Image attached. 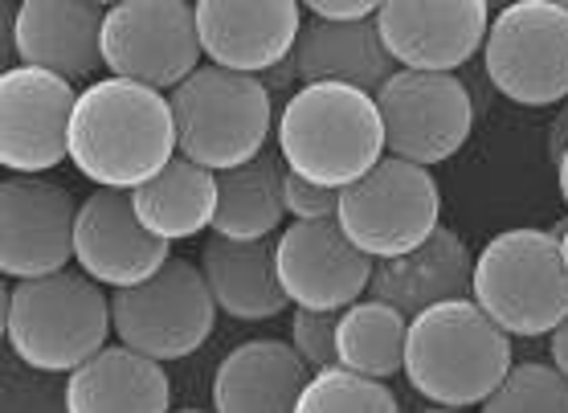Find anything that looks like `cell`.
<instances>
[{
    "label": "cell",
    "mask_w": 568,
    "mask_h": 413,
    "mask_svg": "<svg viewBox=\"0 0 568 413\" xmlns=\"http://www.w3.org/2000/svg\"><path fill=\"white\" fill-rule=\"evenodd\" d=\"M483 413H568V381L556 364L524 361L483 401Z\"/></svg>",
    "instance_id": "83f0119b"
},
{
    "label": "cell",
    "mask_w": 568,
    "mask_h": 413,
    "mask_svg": "<svg viewBox=\"0 0 568 413\" xmlns=\"http://www.w3.org/2000/svg\"><path fill=\"white\" fill-rule=\"evenodd\" d=\"M376 262L361 254L339 221H295L274 242V271L298 311H348L368 295Z\"/></svg>",
    "instance_id": "7c38bea8"
},
{
    "label": "cell",
    "mask_w": 568,
    "mask_h": 413,
    "mask_svg": "<svg viewBox=\"0 0 568 413\" xmlns=\"http://www.w3.org/2000/svg\"><path fill=\"white\" fill-rule=\"evenodd\" d=\"M74 262L78 271L111 291H131L148 283L172 262L169 242L143 230V221L131 209V193L94 189L78 205L74 225Z\"/></svg>",
    "instance_id": "e0dca14e"
},
{
    "label": "cell",
    "mask_w": 568,
    "mask_h": 413,
    "mask_svg": "<svg viewBox=\"0 0 568 413\" xmlns=\"http://www.w3.org/2000/svg\"><path fill=\"white\" fill-rule=\"evenodd\" d=\"M548 349H552V364H556V373L565 376L568 381V320L560 323V328H556L552 332V344H548Z\"/></svg>",
    "instance_id": "d6a6232c"
},
{
    "label": "cell",
    "mask_w": 568,
    "mask_h": 413,
    "mask_svg": "<svg viewBox=\"0 0 568 413\" xmlns=\"http://www.w3.org/2000/svg\"><path fill=\"white\" fill-rule=\"evenodd\" d=\"M172 413H205V410H172Z\"/></svg>",
    "instance_id": "8d00e7d4"
},
{
    "label": "cell",
    "mask_w": 568,
    "mask_h": 413,
    "mask_svg": "<svg viewBox=\"0 0 568 413\" xmlns=\"http://www.w3.org/2000/svg\"><path fill=\"white\" fill-rule=\"evenodd\" d=\"M405 340H409V320L381 299L364 295L361 303L339 311L336 356L339 369L348 373L373 376V381L405 373Z\"/></svg>",
    "instance_id": "484cf974"
},
{
    "label": "cell",
    "mask_w": 568,
    "mask_h": 413,
    "mask_svg": "<svg viewBox=\"0 0 568 413\" xmlns=\"http://www.w3.org/2000/svg\"><path fill=\"white\" fill-rule=\"evenodd\" d=\"M283 205H286V218H295V221H336L339 193L336 189H323V184L303 181V177H295V172H286Z\"/></svg>",
    "instance_id": "f546056e"
},
{
    "label": "cell",
    "mask_w": 568,
    "mask_h": 413,
    "mask_svg": "<svg viewBox=\"0 0 568 413\" xmlns=\"http://www.w3.org/2000/svg\"><path fill=\"white\" fill-rule=\"evenodd\" d=\"M376 29L397 70L454 74L487 46L491 9L483 0H388Z\"/></svg>",
    "instance_id": "5bb4252c"
},
{
    "label": "cell",
    "mask_w": 568,
    "mask_h": 413,
    "mask_svg": "<svg viewBox=\"0 0 568 413\" xmlns=\"http://www.w3.org/2000/svg\"><path fill=\"white\" fill-rule=\"evenodd\" d=\"M565 152H568V103H565V111L556 115L552 131H548V155L560 164V155H565Z\"/></svg>",
    "instance_id": "1f68e13d"
},
{
    "label": "cell",
    "mask_w": 568,
    "mask_h": 413,
    "mask_svg": "<svg viewBox=\"0 0 568 413\" xmlns=\"http://www.w3.org/2000/svg\"><path fill=\"white\" fill-rule=\"evenodd\" d=\"M373 0H307L303 13L315 17V21H327V26H356V21H376Z\"/></svg>",
    "instance_id": "4dcf8cb0"
},
{
    "label": "cell",
    "mask_w": 568,
    "mask_h": 413,
    "mask_svg": "<svg viewBox=\"0 0 568 413\" xmlns=\"http://www.w3.org/2000/svg\"><path fill=\"white\" fill-rule=\"evenodd\" d=\"M115 332L111 303L94 279L62 271L50 279L13 283L4 295V336L21 364L38 373H74L106 349Z\"/></svg>",
    "instance_id": "277c9868"
},
{
    "label": "cell",
    "mask_w": 568,
    "mask_h": 413,
    "mask_svg": "<svg viewBox=\"0 0 568 413\" xmlns=\"http://www.w3.org/2000/svg\"><path fill=\"white\" fill-rule=\"evenodd\" d=\"M283 160L262 152L242 169L217 172V218L213 233L230 242H266L286 218Z\"/></svg>",
    "instance_id": "d4e9b609"
},
{
    "label": "cell",
    "mask_w": 568,
    "mask_h": 413,
    "mask_svg": "<svg viewBox=\"0 0 568 413\" xmlns=\"http://www.w3.org/2000/svg\"><path fill=\"white\" fill-rule=\"evenodd\" d=\"M291 349L298 352V361L307 364L311 373H327V369H339V356H336V328H339V315L332 311H298L291 315Z\"/></svg>",
    "instance_id": "f1b7e54d"
},
{
    "label": "cell",
    "mask_w": 568,
    "mask_h": 413,
    "mask_svg": "<svg viewBox=\"0 0 568 413\" xmlns=\"http://www.w3.org/2000/svg\"><path fill=\"white\" fill-rule=\"evenodd\" d=\"M376 111L385 123L388 155L422 164V169L450 160L475 131L470 91L454 74L397 70L376 91Z\"/></svg>",
    "instance_id": "8fae6325"
},
{
    "label": "cell",
    "mask_w": 568,
    "mask_h": 413,
    "mask_svg": "<svg viewBox=\"0 0 568 413\" xmlns=\"http://www.w3.org/2000/svg\"><path fill=\"white\" fill-rule=\"evenodd\" d=\"M78 209L65 189L38 177L0 181V271L26 283L62 274L74 259Z\"/></svg>",
    "instance_id": "9a60e30c"
},
{
    "label": "cell",
    "mask_w": 568,
    "mask_h": 413,
    "mask_svg": "<svg viewBox=\"0 0 568 413\" xmlns=\"http://www.w3.org/2000/svg\"><path fill=\"white\" fill-rule=\"evenodd\" d=\"M274 140L286 172L336 193L364 181L388 152L376 94L344 82L298 87L278 111Z\"/></svg>",
    "instance_id": "7a4b0ae2"
},
{
    "label": "cell",
    "mask_w": 568,
    "mask_h": 413,
    "mask_svg": "<svg viewBox=\"0 0 568 413\" xmlns=\"http://www.w3.org/2000/svg\"><path fill=\"white\" fill-rule=\"evenodd\" d=\"M491 87L519 107L568 99V9L565 0H519L491 17L483 46Z\"/></svg>",
    "instance_id": "ba28073f"
},
{
    "label": "cell",
    "mask_w": 568,
    "mask_h": 413,
    "mask_svg": "<svg viewBox=\"0 0 568 413\" xmlns=\"http://www.w3.org/2000/svg\"><path fill=\"white\" fill-rule=\"evenodd\" d=\"M511 369V336L475 299H450L409 320L405 381L438 410L483 405Z\"/></svg>",
    "instance_id": "3957f363"
},
{
    "label": "cell",
    "mask_w": 568,
    "mask_h": 413,
    "mask_svg": "<svg viewBox=\"0 0 568 413\" xmlns=\"http://www.w3.org/2000/svg\"><path fill=\"white\" fill-rule=\"evenodd\" d=\"M556 181H560V197H565V205H568V152L560 155V164H556Z\"/></svg>",
    "instance_id": "e575fe53"
},
{
    "label": "cell",
    "mask_w": 568,
    "mask_h": 413,
    "mask_svg": "<svg viewBox=\"0 0 568 413\" xmlns=\"http://www.w3.org/2000/svg\"><path fill=\"white\" fill-rule=\"evenodd\" d=\"M470 299L507 336H552L568 320V266L552 230H504L475 254Z\"/></svg>",
    "instance_id": "8992f818"
},
{
    "label": "cell",
    "mask_w": 568,
    "mask_h": 413,
    "mask_svg": "<svg viewBox=\"0 0 568 413\" xmlns=\"http://www.w3.org/2000/svg\"><path fill=\"white\" fill-rule=\"evenodd\" d=\"M176 155L181 152L169 94L128 78H99L87 91H78L70 119V164L94 181V189L135 193Z\"/></svg>",
    "instance_id": "6da1fadb"
},
{
    "label": "cell",
    "mask_w": 568,
    "mask_h": 413,
    "mask_svg": "<svg viewBox=\"0 0 568 413\" xmlns=\"http://www.w3.org/2000/svg\"><path fill=\"white\" fill-rule=\"evenodd\" d=\"M196 33L209 66L266 78L291 62L303 33L298 0H196Z\"/></svg>",
    "instance_id": "2e32d148"
},
{
    "label": "cell",
    "mask_w": 568,
    "mask_h": 413,
    "mask_svg": "<svg viewBox=\"0 0 568 413\" xmlns=\"http://www.w3.org/2000/svg\"><path fill=\"white\" fill-rule=\"evenodd\" d=\"M422 413H463V410H422Z\"/></svg>",
    "instance_id": "d590c367"
},
{
    "label": "cell",
    "mask_w": 568,
    "mask_h": 413,
    "mask_svg": "<svg viewBox=\"0 0 568 413\" xmlns=\"http://www.w3.org/2000/svg\"><path fill=\"white\" fill-rule=\"evenodd\" d=\"M339 230L373 262L400 259L442 225V193L434 172L385 155L364 181L339 193Z\"/></svg>",
    "instance_id": "52a82bcc"
},
{
    "label": "cell",
    "mask_w": 568,
    "mask_h": 413,
    "mask_svg": "<svg viewBox=\"0 0 568 413\" xmlns=\"http://www.w3.org/2000/svg\"><path fill=\"white\" fill-rule=\"evenodd\" d=\"M311 369L286 340H246L213 369V413H295Z\"/></svg>",
    "instance_id": "ffe728a7"
},
{
    "label": "cell",
    "mask_w": 568,
    "mask_h": 413,
    "mask_svg": "<svg viewBox=\"0 0 568 413\" xmlns=\"http://www.w3.org/2000/svg\"><path fill=\"white\" fill-rule=\"evenodd\" d=\"M131 209L143 221V230L155 233L160 242L172 245L196 238L201 230H213L217 218V172L176 155L160 177L131 193Z\"/></svg>",
    "instance_id": "cb8c5ba5"
},
{
    "label": "cell",
    "mask_w": 568,
    "mask_h": 413,
    "mask_svg": "<svg viewBox=\"0 0 568 413\" xmlns=\"http://www.w3.org/2000/svg\"><path fill=\"white\" fill-rule=\"evenodd\" d=\"M65 413H172V381L152 356L106 344L65 376Z\"/></svg>",
    "instance_id": "44dd1931"
},
{
    "label": "cell",
    "mask_w": 568,
    "mask_h": 413,
    "mask_svg": "<svg viewBox=\"0 0 568 413\" xmlns=\"http://www.w3.org/2000/svg\"><path fill=\"white\" fill-rule=\"evenodd\" d=\"M201 274L209 283V295L230 320H274L286 311L283 283L274 271L271 242H230V238H209L201 250Z\"/></svg>",
    "instance_id": "603a6c76"
},
{
    "label": "cell",
    "mask_w": 568,
    "mask_h": 413,
    "mask_svg": "<svg viewBox=\"0 0 568 413\" xmlns=\"http://www.w3.org/2000/svg\"><path fill=\"white\" fill-rule=\"evenodd\" d=\"M111 323L123 349L169 364L193 356L217 323V303L209 295L201 266L189 259H172L148 283L115 291Z\"/></svg>",
    "instance_id": "9c48e42d"
},
{
    "label": "cell",
    "mask_w": 568,
    "mask_h": 413,
    "mask_svg": "<svg viewBox=\"0 0 568 413\" xmlns=\"http://www.w3.org/2000/svg\"><path fill=\"white\" fill-rule=\"evenodd\" d=\"M552 238H556V245H560V259H565V266H568V221H556Z\"/></svg>",
    "instance_id": "836d02e7"
},
{
    "label": "cell",
    "mask_w": 568,
    "mask_h": 413,
    "mask_svg": "<svg viewBox=\"0 0 568 413\" xmlns=\"http://www.w3.org/2000/svg\"><path fill=\"white\" fill-rule=\"evenodd\" d=\"M298 87L315 82H344L356 91L376 94L388 78L397 74V62L388 58L376 21H356V26H327V21H303V33L291 53Z\"/></svg>",
    "instance_id": "7402d4cb"
},
{
    "label": "cell",
    "mask_w": 568,
    "mask_h": 413,
    "mask_svg": "<svg viewBox=\"0 0 568 413\" xmlns=\"http://www.w3.org/2000/svg\"><path fill=\"white\" fill-rule=\"evenodd\" d=\"M470 286H475L470 245L450 225H438L434 238H426L417 250L400 254V259L376 262L368 299H381L388 308H397L405 320H414V315L438 308V303L470 299Z\"/></svg>",
    "instance_id": "d6986e66"
},
{
    "label": "cell",
    "mask_w": 568,
    "mask_h": 413,
    "mask_svg": "<svg viewBox=\"0 0 568 413\" xmlns=\"http://www.w3.org/2000/svg\"><path fill=\"white\" fill-rule=\"evenodd\" d=\"M106 9L94 0H21L13 9V53L21 66L65 82L103 66Z\"/></svg>",
    "instance_id": "ac0fdd59"
},
{
    "label": "cell",
    "mask_w": 568,
    "mask_h": 413,
    "mask_svg": "<svg viewBox=\"0 0 568 413\" xmlns=\"http://www.w3.org/2000/svg\"><path fill=\"white\" fill-rule=\"evenodd\" d=\"M196 4L184 0H123L106 4L103 66L111 78H128L152 91H176L201 70Z\"/></svg>",
    "instance_id": "30bf717a"
},
{
    "label": "cell",
    "mask_w": 568,
    "mask_h": 413,
    "mask_svg": "<svg viewBox=\"0 0 568 413\" xmlns=\"http://www.w3.org/2000/svg\"><path fill=\"white\" fill-rule=\"evenodd\" d=\"M176 119V152L209 172L242 169L266 152L274 103L262 78L201 66L169 94Z\"/></svg>",
    "instance_id": "5b68a950"
},
{
    "label": "cell",
    "mask_w": 568,
    "mask_h": 413,
    "mask_svg": "<svg viewBox=\"0 0 568 413\" xmlns=\"http://www.w3.org/2000/svg\"><path fill=\"white\" fill-rule=\"evenodd\" d=\"M78 94L58 74L9 66L0 74V164L13 177H38L70 160V119Z\"/></svg>",
    "instance_id": "4fadbf2b"
},
{
    "label": "cell",
    "mask_w": 568,
    "mask_h": 413,
    "mask_svg": "<svg viewBox=\"0 0 568 413\" xmlns=\"http://www.w3.org/2000/svg\"><path fill=\"white\" fill-rule=\"evenodd\" d=\"M295 413H400L393 389L373 376L348 373V369H327L311 373Z\"/></svg>",
    "instance_id": "4316f807"
},
{
    "label": "cell",
    "mask_w": 568,
    "mask_h": 413,
    "mask_svg": "<svg viewBox=\"0 0 568 413\" xmlns=\"http://www.w3.org/2000/svg\"><path fill=\"white\" fill-rule=\"evenodd\" d=\"M565 9H568V0H565Z\"/></svg>",
    "instance_id": "74e56055"
}]
</instances>
